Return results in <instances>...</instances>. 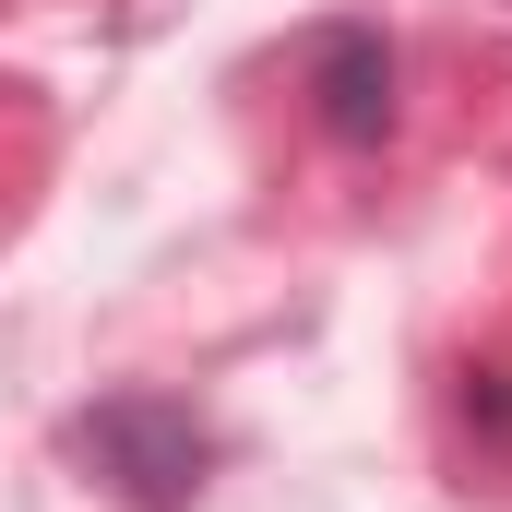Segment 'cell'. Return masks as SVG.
Returning <instances> with one entry per match:
<instances>
[{"instance_id":"6da1fadb","label":"cell","mask_w":512,"mask_h":512,"mask_svg":"<svg viewBox=\"0 0 512 512\" xmlns=\"http://www.w3.org/2000/svg\"><path fill=\"white\" fill-rule=\"evenodd\" d=\"M72 453H84L131 512H191L203 465H215V441L191 429V405H155V393H120V405L72 417Z\"/></svg>"},{"instance_id":"7a4b0ae2","label":"cell","mask_w":512,"mask_h":512,"mask_svg":"<svg viewBox=\"0 0 512 512\" xmlns=\"http://www.w3.org/2000/svg\"><path fill=\"white\" fill-rule=\"evenodd\" d=\"M310 96H322V131L334 143H382L393 131V48L382 36H322V60H310Z\"/></svg>"}]
</instances>
